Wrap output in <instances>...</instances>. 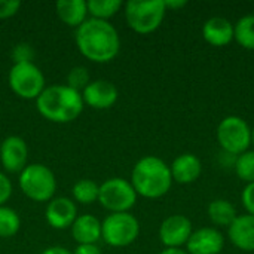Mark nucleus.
I'll list each match as a JSON object with an SVG mask.
<instances>
[{"instance_id":"nucleus-1","label":"nucleus","mask_w":254,"mask_h":254,"mask_svg":"<svg viewBox=\"0 0 254 254\" xmlns=\"http://www.w3.org/2000/svg\"><path fill=\"white\" fill-rule=\"evenodd\" d=\"M76 45L86 60L104 64L119 54L121 39L118 30L109 21L89 18L76 28Z\"/></svg>"},{"instance_id":"nucleus-2","label":"nucleus","mask_w":254,"mask_h":254,"mask_svg":"<svg viewBox=\"0 0 254 254\" xmlns=\"http://www.w3.org/2000/svg\"><path fill=\"white\" fill-rule=\"evenodd\" d=\"M82 94L67 85H52L43 89L36 100L39 113L55 124H68L83 112Z\"/></svg>"},{"instance_id":"nucleus-3","label":"nucleus","mask_w":254,"mask_h":254,"mask_svg":"<svg viewBox=\"0 0 254 254\" xmlns=\"http://www.w3.org/2000/svg\"><path fill=\"white\" fill-rule=\"evenodd\" d=\"M131 185L137 195L147 199H158L171 189V170L161 158L144 156L132 168Z\"/></svg>"},{"instance_id":"nucleus-4","label":"nucleus","mask_w":254,"mask_h":254,"mask_svg":"<svg viewBox=\"0 0 254 254\" xmlns=\"http://www.w3.org/2000/svg\"><path fill=\"white\" fill-rule=\"evenodd\" d=\"M164 0H129L125 3V19L138 34H150L158 30L165 18Z\"/></svg>"},{"instance_id":"nucleus-5","label":"nucleus","mask_w":254,"mask_h":254,"mask_svg":"<svg viewBox=\"0 0 254 254\" xmlns=\"http://www.w3.org/2000/svg\"><path fill=\"white\" fill-rule=\"evenodd\" d=\"M18 183L22 193L36 202L51 201L57 190V179L54 173L43 164L27 165L19 173Z\"/></svg>"},{"instance_id":"nucleus-6","label":"nucleus","mask_w":254,"mask_h":254,"mask_svg":"<svg viewBox=\"0 0 254 254\" xmlns=\"http://www.w3.org/2000/svg\"><path fill=\"white\" fill-rule=\"evenodd\" d=\"M217 143L225 153L240 156L252 144V129L240 116H228L217 127Z\"/></svg>"},{"instance_id":"nucleus-7","label":"nucleus","mask_w":254,"mask_h":254,"mask_svg":"<svg viewBox=\"0 0 254 254\" xmlns=\"http://www.w3.org/2000/svg\"><path fill=\"white\" fill-rule=\"evenodd\" d=\"M140 235V223L131 213H110L101 223V238L112 247H127Z\"/></svg>"},{"instance_id":"nucleus-8","label":"nucleus","mask_w":254,"mask_h":254,"mask_svg":"<svg viewBox=\"0 0 254 254\" xmlns=\"http://www.w3.org/2000/svg\"><path fill=\"white\" fill-rule=\"evenodd\" d=\"M7 82L10 89L24 100H37L46 88L42 70L33 63L13 64L9 70Z\"/></svg>"},{"instance_id":"nucleus-9","label":"nucleus","mask_w":254,"mask_h":254,"mask_svg":"<svg viewBox=\"0 0 254 254\" xmlns=\"http://www.w3.org/2000/svg\"><path fill=\"white\" fill-rule=\"evenodd\" d=\"M98 202L110 213H128L137 202V192L131 182L113 177L100 185Z\"/></svg>"},{"instance_id":"nucleus-10","label":"nucleus","mask_w":254,"mask_h":254,"mask_svg":"<svg viewBox=\"0 0 254 254\" xmlns=\"http://www.w3.org/2000/svg\"><path fill=\"white\" fill-rule=\"evenodd\" d=\"M192 223L183 214H173L167 217L159 228V240L165 249H182L192 235Z\"/></svg>"},{"instance_id":"nucleus-11","label":"nucleus","mask_w":254,"mask_h":254,"mask_svg":"<svg viewBox=\"0 0 254 254\" xmlns=\"http://www.w3.org/2000/svg\"><path fill=\"white\" fill-rule=\"evenodd\" d=\"M28 149L24 138L9 135L0 144V162L7 173H21L27 167Z\"/></svg>"},{"instance_id":"nucleus-12","label":"nucleus","mask_w":254,"mask_h":254,"mask_svg":"<svg viewBox=\"0 0 254 254\" xmlns=\"http://www.w3.org/2000/svg\"><path fill=\"white\" fill-rule=\"evenodd\" d=\"M118 88L112 82L104 79L91 80L89 85L82 91L83 103L97 110L110 109L118 101Z\"/></svg>"},{"instance_id":"nucleus-13","label":"nucleus","mask_w":254,"mask_h":254,"mask_svg":"<svg viewBox=\"0 0 254 254\" xmlns=\"http://www.w3.org/2000/svg\"><path fill=\"white\" fill-rule=\"evenodd\" d=\"M223 247L225 238L214 228H201L192 232L186 244L189 254H220Z\"/></svg>"},{"instance_id":"nucleus-14","label":"nucleus","mask_w":254,"mask_h":254,"mask_svg":"<svg viewBox=\"0 0 254 254\" xmlns=\"http://www.w3.org/2000/svg\"><path fill=\"white\" fill-rule=\"evenodd\" d=\"M46 222L54 229H67L71 228L77 217V208L70 198L60 196L52 198L46 207Z\"/></svg>"},{"instance_id":"nucleus-15","label":"nucleus","mask_w":254,"mask_h":254,"mask_svg":"<svg viewBox=\"0 0 254 254\" xmlns=\"http://www.w3.org/2000/svg\"><path fill=\"white\" fill-rule=\"evenodd\" d=\"M202 37L211 46H226L234 40V25L223 16H213L205 21L202 27Z\"/></svg>"},{"instance_id":"nucleus-16","label":"nucleus","mask_w":254,"mask_h":254,"mask_svg":"<svg viewBox=\"0 0 254 254\" xmlns=\"http://www.w3.org/2000/svg\"><path fill=\"white\" fill-rule=\"evenodd\" d=\"M228 235L237 249L243 252H254V216H238L228 228Z\"/></svg>"},{"instance_id":"nucleus-17","label":"nucleus","mask_w":254,"mask_h":254,"mask_svg":"<svg viewBox=\"0 0 254 254\" xmlns=\"http://www.w3.org/2000/svg\"><path fill=\"white\" fill-rule=\"evenodd\" d=\"M170 170H171V176L174 182L180 185H189L199 179L202 165H201V161L195 155L183 153L173 161V165L170 167Z\"/></svg>"},{"instance_id":"nucleus-18","label":"nucleus","mask_w":254,"mask_h":254,"mask_svg":"<svg viewBox=\"0 0 254 254\" xmlns=\"http://www.w3.org/2000/svg\"><path fill=\"white\" fill-rule=\"evenodd\" d=\"M71 235L79 246L95 244L101 238V222L91 214L77 216L71 225Z\"/></svg>"},{"instance_id":"nucleus-19","label":"nucleus","mask_w":254,"mask_h":254,"mask_svg":"<svg viewBox=\"0 0 254 254\" xmlns=\"http://www.w3.org/2000/svg\"><path fill=\"white\" fill-rule=\"evenodd\" d=\"M58 18L68 27H79L86 21L88 4L85 0H60L55 3Z\"/></svg>"},{"instance_id":"nucleus-20","label":"nucleus","mask_w":254,"mask_h":254,"mask_svg":"<svg viewBox=\"0 0 254 254\" xmlns=\"http://www.w3.org/2000/svg\"><path fill=\"white\" fill-rule=\"evenodd\" d=\"M207 213H208V219L211 220V223L220 228H229L238 217L235 207L228 199L211 201Z\"/></svg>"},{"instance_id":"nucleus-21","label":"nucleus","mask_w":254,"mask_h":254,"mask_svg":"<svg viewBox=\"0 0 254 254\" xmlns=\"http://www.w3.org/2000/svg\"><path fill=\"white\" fill-rule=\"evenodd\" d=\"M234 39L249 51H254V15H246L234 25Z\"/></svg>"},{"instance_id":"nucleus-22","label":"nucleus","mask_w":254,"mask_h":254,"mask_svg":"<svg viewBox=\"0 0 254 254\" xmlns=\"http://www.w3.org/2000/svg\"><path fill=\"white\" fill-rule=\"evenodd\" d=\"M86 4L91 18L103 19V21H109L122 7L121 0H89L86 1Z\"/></svg>"},{"instance_id":"nucleus-23","label":"nucleus","mask_w":254,"mask_h":254,"mask_svg":"<svg viewBox=\"0 0 254 254\" xmlns=\"http://www.w3.org/2000/svg\"><path fill=\"white\" fill-rule=\"evenodd\" d=\"M73 198L83 204V205H89L95 201H98V193H100V185H97L94 180L89 179H82L79 182L74 183L73 186Z\"/></svg>"},{"instance_id":"nucleus-24","label":"nucleus","mask_w":254,"mask_h":254,"mask_svg":"<svg viewBox=\"0 0 254 254\" xmlns=\"http://www.w3.org/2000/svg\"><path fill=\"white\" fill-rule=\"evenodd\" d=\"M21 228L18 213L9 207H0V238H12Z\"/></svg>"},{"instance_id":"nucleus-25","label":"nucleus","mask_w":254,"mask_h":254,"mask_svg":"<svg viewBox=\"0 0 254 254\" xmlns=\"http://www.w3.org/2000/svg\"><path fill=\"white\" fill-rule=\"evenodd\" d=\"M235 173L238 179H241L247 185L254 183V150H247L243 155L237 156Z\"/></svg>"},{"instance_id":"nucleus-26","label":"nucleus","mask_w":254,"mask_h":254,"mask_svg":"<svg viewBox=\"0 0 254 254\" xmlns=\"http://www.w3.org/2000/svg\"><path fill=\"white\" fill-rule=\"evenodd\" d=\"M89 82H91L89 73L85 67H74L67 74V86L79 91L80 94L89 85Z\"/></svg>"},{"instance_id":"nucleus-27","label":"nucleus","mask_w":254,"mask_h":254,"mask_svg":"<svg viewBox=\"0 0 254 254\" xmlns=\"http://www.w3.org/2000/svg\"><path fill=\"white\" fill-rule=\"evenodd\" d=\"M33 57H34V51H33V48L28 43H19L12 51V58H13L15 64H19V63H33L31 61Z\"/></svg>"},{"instance_id":"nucleus-28","label":"nucleus","mask_w":254,"mask_h":254,"mask_svg":"<svg viewBox=\"0 0 254 254\" xmlns=\"http://www.w3.org/2000/svg\"><path fill=\"white\" fill-rule=\"evenodd\" d=\"M21 9L19 0H0V19H7L16 15Z\"/></svg>"},{"instance_id":"nucleus-29","label":"nucleus","mask_w":254,"mask_h":254,"mask_svg":"<svg viewBox=\"0 0 254 254\" xmlns=\"http://www.w3.org/2000/svg\"><path fill=\"white\" fill-rule=\"evenodd\" d=\"M241 201H243L244 208L247 210V214L254 216V183H250L244 188Z\"/></svg>"},{"instance_id":"nucleus-30","label":"nucleus","mask_w":254,"mask_h":254,"mask_svg":"<svg viewBox=\"0 0 254 254\" xmlns=\"http://www.w3.org/2000/svg\"><path fill=\"white\" fill-rule=\"evenodd\" d=\"M12 196V183L6 174L0 173V207H3Z\"/></svg>"},{"instance_id":"nucleus-31","label":"nucleus","mask_w":254,"mask_h":254,"mask_svg":"<svg viewBox=\"0 0 254 254\" xmlns=\"http://www.w3.org/2000/svg\"><path fill=\"white\" fill-rule=\"evenodd\" d=\"M73 254H101V252L95 244H83L77 246Z\"/></svg>"},{"instance_id":"nucleus-32","label":"nucleus","mask_w":254,"mask_h":254,"mask_svg":"<svg viewBox=\"0 0 254 254\" xmlns=\"http://www.w3.org/2000/svg\"><path fill=\"white\" fill-rule=\"evenodd\" d=\"M164 4H165V9L167 10L168 9L176 10V9H180L183 6H186V1L185 0H164Z\"/></svg>"},{"instance_id":"nucleus-33","label":"nucleus","mask_w":254,"mask_h":254,"mask_svg":"<svg viewBox=\"0 0 254 254\" xmlns=\"http://www.w3.org/2000/svg\"><path fill=\"white\" fill-rule=\"evenodd\" d=\"M42 254H73L68 252L65 247H60V246H54V247H48L46 250H43Z\"/></svg>"},{"instance_id":"nucleus-34","label":"nucleus","mask_w":254,"mask_h":254,"mask_svg":"<svg viewBox=\"0 0 254 254\" xmlns=\"http://www.w3.org/2000/svg\"><path fill=\"white\" fill-rule=\"evenodd\" d=\"M159 254H189L188 252L182 250V249H165Z\"/></svg>"},{"instance_id":"nucleus-35","label":"nucleus","mask_w":254,"mask_h":254,"mask_svg":"<svg viewBox=\"0 0 254 254\" xmlns=\"http://www.w3.org/2000/svg\"><path fill=\"white\" fill-rule=\"evenodd\" d=\"M252 143H253V144H254V128H253V129H252Z\"/></svg>"}]
</instances>
